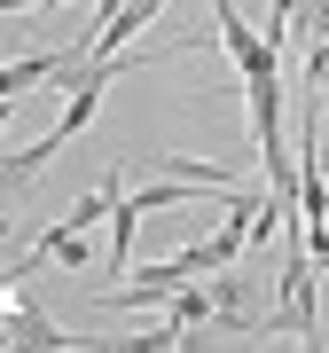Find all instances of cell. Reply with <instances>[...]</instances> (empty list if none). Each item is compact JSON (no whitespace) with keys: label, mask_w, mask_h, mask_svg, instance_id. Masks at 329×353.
Returning a JSON list of instances; mask_svg holds the SVG:
<instances>
[{"label":"cell","mask_w":329,"mask_h":353,"mask_svg":"<svg viewBox=\"0 0 329 353\" xmlns=\"http://www.w3.org/2000/svg\"><path fill=\"white\" fill-rule=\"evenodd\" d=\"M212 39L228 48V63H235V79H243V87H251V79H282L275 39H266V32H251V16H243L235 0H212Z\"/></svg>","instance_id":"6da1fadb"},{"label":"cell","mask_w":329,"mask_h":353,"mask_svg":"<svg viewBox=\"0 0 329 353\" xmlns=\"http://www.w3.org/2000/svg\"><path fill=\"white\" fill-rule=\"evenodd\" d=\"M63 63H71V48H39V55H16V63H0V102L32 94L39 79H63Z\"/></svg>","instance_id":"7a4b0ae2"},{"label":"cell","mask_w":329,"mask_h":353,"mask_svg":"<svg viewBox=\"0 0 329 353\" xmlns=\"http://www.w3.org/2000/svg\"><path fill=\"white\" fill-rule=\"evenodd\" d=\"M321 275H329V252H321Z\"/></svg>","instance_id":"3957f363"}]
</instances>
